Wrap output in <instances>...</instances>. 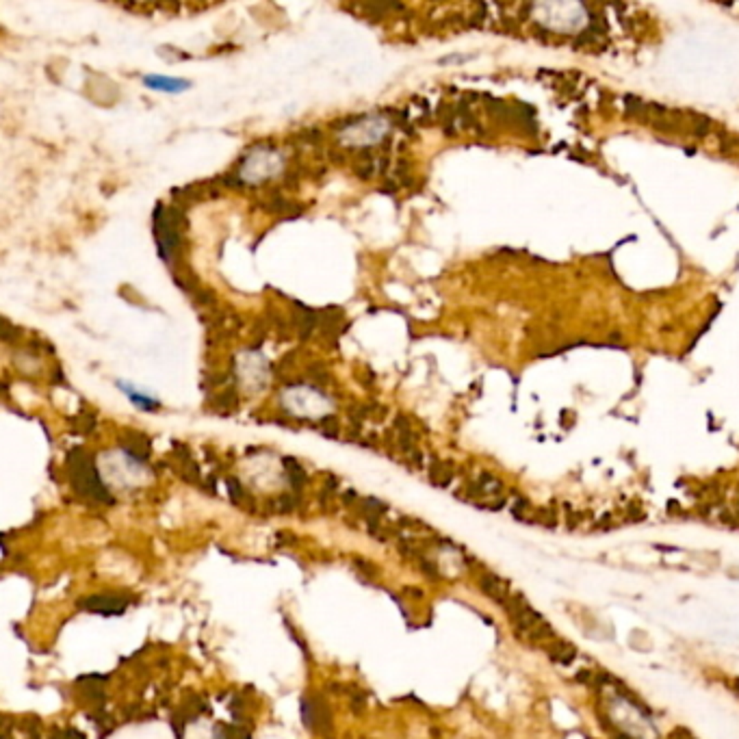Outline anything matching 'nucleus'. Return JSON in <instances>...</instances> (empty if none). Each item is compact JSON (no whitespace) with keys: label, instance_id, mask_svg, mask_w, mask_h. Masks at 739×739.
<instances>
[{"label":"nucleus","instance_id":"obj_4","mask_svg":"<svg viewBox=\"0 0 739 739\" xmlns=\"http://www.w3.org/2000/svg\"><path fill=\"white\" fill-rule=\"evenodd\" d=\"M120 388H122V391H126V395L132 399V404L139 406V408H141V410H145V412H152V410L158 406V402H154V399L145 397V395H139L137 391H132V388L128 386V384H120Z\"/></svg>","mask_w":739,"mask_h":739},{"label":"nucleus","instance_id":"obj_3","mask_svg":"<svg viewBox=\"0 0 739 739\" xmlns=\"http://www.w3.org/2000/svg\"><path fill=\"white\" fill-rule=\"evenodd\" d=\"M150 90H156V92H167V94H174V92H185L189 83L187 81H180V79H165V76H145L143 81Z\"/></svg>","mask_w":739,"mask_h":739},{"label":"nucleus","instance_id":"obj_2","mask_svg":"<svg viewBox=\"0 0 739 739\" xmlns=\"http://www.w3.org/2000/svg\"><path fill=\"white\" fill-rule=\"evenodd\" d=\"M481 590H483L488 596H492L497 603H501V605H503V603L510 599V594H512V592H510V585H508L503 579H499L497 574H490V572L483 574V577H481Z\"/></svg>","mask_w":739,"mask_h":739},{"label":"nucleus","instance_id":"obj_1","mask_svg":"<svg viewBox=\"0 0 739 739\" xmlns=\"http://www.w3.org/2000/svg\"><path fill=\"white\" fill-rule=\"evenodd\" d=\"M546 653H549V657L557 663H561V666H568V663L577 657V650H574V646H570L568 642L559 640V638H551L549 642L544 644Z\"/></svg>","mask_w":739,"mask_h":739}]
</instances>
